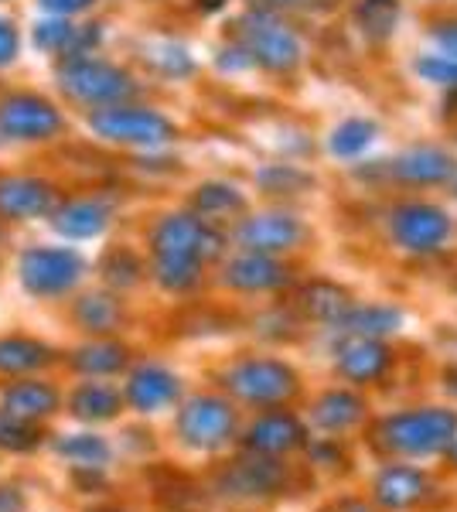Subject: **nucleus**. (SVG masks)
Here are the masks:
<instances>
[{
  "label": "nucleus",
  "instance_id": "f704fd0d",
  "mask_svg": "<svg viewBox=\"0 0 457 512\" xmlns=\"http://www.w3.org/2000/svg\"><path fill=\"white\" fill-rule=\"evenodd\" d=\"M256 181L267 195H301L307 185H314V178L297 164H270L256 175Z\"/></svg>",
  "mask_w": 457,
  "mask_h": 512
},
{
  "label": "nucleus",
  "instance_id": "bb28decb",
  "mask_svg": "<svg viewBox=\"0 0 457 512\" xmlns=\"http://www.w3.org/2000/svg\"><path fill=\"white\" fill-rule=\"evenodd\" d=\"M379 140V123L372 117H348L331 130L328 154L338 161H359L365 151Z\"/></svg>",
  "mask_w": 457,
  "mask_h": 512
},
{
  "label": "nucleus",
  "instance_id": "423d86ee",
  "mask_svg": "<svg viewBox=\"0 0 457 512\" xmlns=\"http://www.w3.org/2000/svg\"><path fill=\"white\" fill-rule=\"evenodd\" d=\"M239 48L246 52L249 65L273 76H290L304 62V38L290 28V21L273 7H249L239 21Z\"/></svg>",
  "mask_w": 457,
  "mask_h": 512
},
{
  "label": "nucleus",
  "instance_id": "9b49d317",
  "mask_svg": "<svg viewBox=\"0 0 457 512\" xmlns=\"http://www.w3.org/2000/svg\"><path fill=\"white\" fill-rule=\"evenodd\" d=\"M311 441V427L297 407H273V410H253V417L243 420L239 431V451H253L263 458H284L294 461Z\"/></svg>",
  "mask_w": 457,
  "mask_h": 512
},
{
  "label": "nucleus",
  "instance_id": "a18cd8bd",
  "mask_svg": "<svg viewBox=\"0 0 457 512\" xmlns=\"http://www.w3.org/2000/svg\"><path fill=\"white\" fill-rule=\"evenodd\" d=\"M437 386H440V393H444V403L457 407V362H447V366L440 369Z\"/></svg>",
  "mask_w": 457,
  "mask_h": 512
},
{
  "label": "nucleus",
  "instance_id": "cd10ccee",
  "mask_svg": "<svg viewBox=\"0 0 457 512\" xmlns=\"http://www.w3.org/2000/svg\"><path fill=\"white\" fill-rule=\"evenodd\" d=\"M355 28L369 41H386L396 35L403 18V0H355Z\"/></svg>",
  "mask_w": 457,
  "mask_h": 512
},
{
  "label": "nucleus",
  "instance_id": "20e7f679",
  "mask_svg": "<svg viewBox=\"0 0 457 512\" xmlns=\"http://www.w3.org/2000/svg\"><path fill=\"white\" fill-rule=\"evenodd\" d=\"M243 410L226 393H191L178 403L174 437L181 448L195 454H222L239 444Z\"/></svg>",
  "mask_w": 457,
  "mask_h": 512
},
{
  "label": "nucleus",
  "instance_id": "9d476101",
  "mask_svg": "<svg viewBox=\"0 0 457 512\" xmlns=\"http://www.w3.org/2000/svg\"><path fill=\"white\" fill-rule=\"evenodd\" d=\"M222 250H226V236L219 233V226L195 212H174L151 229L154 260H188L209 267L212 260H219Z\"/></svg>",
  "mask_w": 457,
  "mask_h": 512
},
{
  "label": "nucleus",
  "instance_id": "4468645a",
  "mask_svg": "<svg viewBox=\"0 0 457 512\" xmlns=\"http://www.w3.org/2000/svg\"><path fill=\"white\" fill-rule=\"evenodd\" d=\"M58 82H62L65 96L89 106H116L137 93V82L127 69L113 62L86 59V55L65 59V65L58 69Z\"/></svg>",
  "mask_w": 457,
  "mask_h": 512
},
{
  "label": "nucleus",
  "instance_id": "f257e3e1",
  "mask_svg": "<svg viewBox=\"0 0 457 512\" xmlns=\"http://www.w3.org/2000/svg\"><path fill=\"white\" fill-rule=\"evenodd\" d=\"M457 434V407L451 403H403L376 410L359 441L372 458L437 465Z\"/></svg>",
  "mask_w": 457,
  "mask_h": 512
},
{
  "label": "nucleus",
  "instance_id": "f3484780",
  "mask_svg": "<svg viewBox=\"0 0 457 512\" xmlns=\"http://www.w3.org/2000/svg\"><path fill=\"white\" fill-rule=\"evenodd\" d=\"M376 168L386 181H396L403 188H440L454 181L457 158L447 147L417 144V147H406L396 158L376 164Z\"/></svg>",
  "mask_w": 457,
  "mask_h": 512
},
{
  "label": "nucleus",
  "instance_id": "c756f323",
  "mask_svg": "<svg viewBox=\"0 0 457 512\" xmlns=\"http://www.w3.org/2000/svg\"><path fill=\"white\" fill-rule=\"evenodd\" d=\"M127 362H130V352L123 349L120 342H110V338H106V342H89L72 352V366L86 376H116L127 369Z\"/></svg>",
  "mask_w": 457,
  "mask_h": 512
},
{
  "label": "nucleus",
  "instance_id": "72a5a7b5",
  "mask_svg": "<svg viewBox=\"0 0 457 512\" xmlns=\"http://www.w3.org/2000/svg\"><path fill=\"white\" fill-rule=\"evenodd\" d=\"M151 270H154V280L168 294H191L205 277L202 263H188V260H154Z\"/></svg>",
  "mask_w": 457,
  "mask_h": 512
},
{
  "label": "nucleus",
  "instance_id": "2f4dec72",
  "mask_svg": "<svg viewBox=\"0 0 457 512\" xmlns=\"http://www.w3.org/2000/svg\"><path fill=\"white\" fill-rule=\"evenodd\" d=\"M52 362V349L35 338H0V373H35Z\"/></svg>",
  "mask_w": 457,
  "mask_h": 512
},
{
  "label": "nucleus",
  "instance_id": "dca6fc26",
  "mask_svg": "<svg viewBox=\"0 0 457 512\" xmlns=\"http://www.w3.org/2000/svg\"><path fill=\"white\" fill-rule=\"evenodd\" d=\"M222 287L246 297H263V294H284L294 287V267L284 256H267V253H249L239 250L222 263Z\"/></svg>",
  "mask_w": 457,
  "mask_h": 512
},
{
  "label": "nucleus",
  "instance_id": "4be33fe9",
  "mask_svg": "<svg viewBox=\"0 0 457 512\" xmlns=\"http://www.w3.org/2000/svg\"><path fill=\"white\" fill-rule=\"evenodd\" d=\"M55 192L38 178H4L0 181V216L4 219H38L52 212Z\"/></svg>",
  "mask_w": 457,
  "mask_h": 512
},
{
  "label": "nucleus",
  "instance_id": "ddd939ff",
  "mask_svg": "<svg viewBox=\"0 0 457 512\" xmlns=\"http://www.w3.org/2000/svg\"><path fill=\"white\" fill-rule=\"evenodd\" d=\"M89 130L96 137L110 140V144H123V147H140V151H154V147H164L174 140V123L157 110H147V106H99L89 117Z\"/></svg>",
  "mask_w": 457,
  "mask_h": 512
},
{
  "label": "nucleus",
  "instance_id": "79ce46f5",
  "mask_svg": "<svg viewBox=\"0 0 457 512\" xmlns=\"http://www.w3.org/2000/svg\"><path fill=\"white\" fill-rule=\"evenodd\" d=\"M430 38H434V48H437L440 55H447V59H457V14L430 24Z\"/></svg>",
  "mask_w": 457,
  "mask_h": 512
},
{
  "label": "nucleus",
  "instance_id": "49530a36",
  "mask_svg": "<svg viewBox=\"0 0 457 512\" xmlns=\"http://www.w3.org/2000/svg\"><path fill=\"white\" fill-rule=\"evenodd\" d=\"M437 468L444 475H451V478H457V434H454V441L447 444V451L440 454V461H437Z\"/></svg>",
  "mask_w": 457,
  "mask_h": 512
},
{
  "label": "nucleus",
  "instance_id": "8fccbe9b",
  "mask_svg": "<svg viewBox=\"0 0 457 512\" xmlns=\"http://www.w3.org/2000/svg\"><path fill=\"white\" fill-rule=\"evenodd\" d=\"M198 7H202V11H222L226 0H198Z\"/></svg>",
  "mask_w": 457,
  "mask_h": 512
},
{
  "label": "nucleus",
  "instance_id": "603ef678",
  "mask_svg": "<svg viewBox=\"0 0 457 512\" xmlns=\"http://www.w3.org/2000/svg\"><path fill=\"white\" fill-rule=\"evenodd\" d=\"M427 512H444V509H427Z\"/></svg>",
  "mask_w": 457,
  "mask_h": 512
},
{
  "label": "nucleus",
  "instance_id": "a211bd4d",
  "mask_svg": "<svg viewBox=\"0 0 457 512\" xmlns=\"http://www.w3.org/2000/svg\"><path fill=\"white\" fill-rule=\"evenodd\" d=\"M181 393H185V383H181V376L174 373V369L161 366V362H140L127 379L123 403H130L137 414L154 417V414H164V410L178 407Z\"/></svg>",
  "mask_w": 457,
  "mask_h": 512
},
{
  "label": "nucleus",
  "instance_id": "2eb2a0df",
  "mask_svg": "<svg viewBox=\"0 0 457 512\" xmlns=\"http://www.w3.org/2000/svg\"><path fill=\"white\" fill-rule=\"evenodd\" d=\"M18 274L28 294L58 297L86 277V256L69 246H35V250L21 253Z\"/></svg>",
  "mask_w": 457,
  "mask_h": 512
},
{
  "label": "nucleus",
  "instance_id": "ea45409f",
  "mask_svg": "<svg viewBox=\"0 0 457 512\" xmlns=\"http://www.w3.org/2000/svg\"><path fill=\"white\" fill-rule=\"evenodd\" d=\"M151 59H154L157 69L164 72V76H174V79H178V76H188V72L195 69L191 55H188L181 45H157Z\"/></svg>",
  "mask_w": 457,
  "mask_h": 512
},
{
  "label": "nucleus",
  "instance_id": "6e6552de",
  "mask_svg": "<svg viewBox=\"0 0 457 512\" xmlns=\"http://www.w3.org/2000/svg\"><path fill=\"white\" fill-rule=\"evenodd\" d=\"M331 376L345 386L362 393L386 390L400 366V352L386 338H362V335H331L328 345Z\"/></svg>",
  "mask_w": 457,
  "mask_h": 512
},
{
  "label": "nucleus",
  "instance_id": "6ab92c4d",
  "mask_svg": "<svg viewBox=\"0 0 457 512\" xmlns=\"http://www.w3.org/2000/svg\"><path fill=\"white\" fill-rule=\"evenodd\" d=\"M62 127V117L41 96H11L0 103V134L11 140H45Z\"/></svg>",
  "mask_w": 457,
  "mask_h": 512
},
{
  "label": "nucleus",
  "instance_id": "0eeeda50",
  "mask_svg": "<svg viewBox=\"0 0 457 512\" xmlns=\"http://www.w3.org/2000/svg\"><path fill=\"white\" fill-rule=\"evenodd\" d=\"M294 461L284 458H263L253 451H239L229 458L215 475V489L222 499L243 502V506H267V502H280L294 492Z\"/></svg>",
  "mask_w": 457,
  "mask_h": 512
},
{
  "label": "nucleus",
  "instance_id": "1a4fd4ad",
  "mask_svg": "<svg viewBox=\"0 0 457 512\" xmlns=\"http://www.w3.org/2000/svg\"><path fill=\"white\" fill-rule=\"evenodd\" d=\"M301 414L311 427V434L342 437V441H359L376 414L372 393H362L345 383H328L321 390L307 393L301 400Z\"/></svg>",
  "mask_w": 457,
  "mask_h": 512
},
{
  "label": "nucleus",
  "instance_id": "e433bc0d",
  "mask_svg": "<svg viewBox=\"0 0 457 512\" xmlns=\"http://www.w3.org/2000/svg\"><path fill=\"white\" fill-rule=\"evenodd\" d=\"M76 28L79 24L65 21V18H48V21H38L35 31H31V41L41 52H58V55H69L72 48V38H76Z\"/></svg>",
  "mask_w": 457,
  "mask_h": 512
},
{
  "label": "nucleus",
  "instance_id": "5701e85b",
  "mask_svg": "<svg viewBox=\"0 0 457 512\" xmlns=\"http://www.w3.org/2000/svg\"><path fill=\"white\" fill-rule=\"evenodd\" d=\"M113 209L99 198H79L52 212V229L65 239H93L110 226Z\"/></svg>",
  "mask_w": 457,
  "mask_h": 512
},
{
  "label": "nucleus",
  "instance_id": "a19ab883",
  "mask_svg": "<svg viewBox=\"0 0 457 512\" xmlns=\"http://www.w3.org/2000/svg\"><path fill=\"white\" fill-rule=\"evenodd\" d=\"M314 512H379L372 506V499L359 489H342V492H331L328 499L321 502Z\"/></svg>",
  "mask_w": 457,
  "mask_h": 512
},
{
  "label": "nucleus",
  "instance_id": "7ed1b4c3",
  "mask_svg": "<svg viewBox=\"0 0 457 512\" xmlns=\"http://www.w3.org/2000/svg\"><path fill=\"white\" fill-rule=\"evenodd\" d=\"M365 495L379 512L444 509V502L451 499L440 468L396 458H372V468L365 472Z\"/></svg>",
  "mask_w": 457,
  "mask_h": 512
},
{
  "label": "nucleus",
  "instance_id": "f8f14e48",
  "mask_svg": "<svg viewBox=\"0 0 457 512\" xmlns=\"http://www.w3.org/2000/svg\"><path fill=\"white\" fill-rule=\"evenodd\" d=\"M232 243L249 253L267 256H294L311 243V226L290 209H263L246 212L232 226Z\"/></svg>",
  "mask_w": 457,
  "mask_h": 512
},
{
  "label": "nucleus",
  "instance_id": "473e14b6",
  "mask_svg": "<svg viewBox=\"0 0 457 512\" xmlns=\"http://www.w3.org/2000/svg\"><path fill=\"white\" fill-rule=\"evenodd\" d=\"M55 451L62 454V458H69L72 465L79 468H103L106 461H110V444L103 441L99 434H72V437H62V441L55 444Z\"/></svg>",
  "mask_w": 457,
  "mask_h": 512
},
{
  "label": "nucleus",
  "instance_id": "c85d7f7f",
  "mask_svg": "<svg viewBox=\"0 0 457 512\" xmlns=\"http://www.w3.org/2000/svg\"><path fill=\"white\" fill-rule=\"evenodd\" d=\"M72 414L89 424H106L123 414V396L106 383H86L72 396Z\"/></svg>",
  "mask_w": 457,
  "mask_h": 512
},
{
  "label": "nucleus",
  "instance_id": "3c124183",
  "mask_svg": "<svg viewBox=\"0 0 457 512\" xmlns=\"http://www.w3.org/2000/svg\"><path fill=\"white\" fill-rule=\"evenodd\" d=\"M451 195L457 198V175H454V181H451Z\"/></svg>",
  "mask_w": 457,
  "mask_h": 512
},
{
  "label": "nucleus",
  "instance_id": "7c9ffc66",
  "mask_svg": "<svg viewBox=\"0 0 457 512\" xmlns=\"http://www.w3.org/2000/svg\"><path fill=\"white\" fill-rule=\"evenodd\" d=\"M76 318L86 332L110 335L123 325V304L113 294H86L76 304Z\"/></svg>",
  "mask_w": 457,
  "mask_h": 512
},
{
  "label": "nucleus",
  "instance_id": "a878e982",
  "mask_svg": "<svg viewBox=\"0 0 457 512\" xmlns=\"http://www.w3.org/2000/svg\"><path fill=\"white\" fill-rule=\"evenodd\" d=\"M0 407H4L0 414L21 420V424H35V420L55 414L58 393L45 383H14L11 390L0 396Z\"/></svg>",
  "mask_w": 457,
  "mask_h": 512
},
{
  "label": "nucleus",
  "instance_id": "aec40b11",
  "mask_svg": "<svg viewBox=\"0 0 457 512\" xmlns=\"http://www.w3.org/2000/svg\"><path fill=\"white\" fill-rule=\"evenodd\" d=\"M352 291H348L345 284H338V280L331 277H311V280H301V287H297V315L301 321H311V325H321V328H335L338 318L345 315L348 308H352Z\"/></svg>",
  "mask_w": 457,
  "mask_h": 512
},
{
  "label": "nucleus",
  "instance_id": "393cba45",
  "mask_svg": "<svg viewBox=\"0 0 457 512\" xmlns=\"http://www.w3.org/2000/svg\"><path fill=\"white\" fill-rule=\"evenodd\" d=\"M355 441H342V437H321L311 434L307 448L301 451V465L304 472L311 475H324V478H342L352 472L355 454H352Z\"/></svg>",
  "mask_w": 457,
  "mask_h": 512
},
{
  "label": "nucleus",
  "instance_id": "b1692460",
  "mask_svg": "<svg viewBox=\"0 0 457 512\" xmlns=\"http://www.w3.org/2000/svg\"><path fill=\"white\" fill-rule=\"evenodd\" d=\"M191 212L202 216L205 222L219 226V222H236L246 216V195L229 181H205L198 185L195 198H191Z\"/></svg>",
  "mask_w": 457,
  "mask_h": 512
},
{
  "label": "nucleus",
  "instance_id": "58836bf2",
  "mask_svg": "<svg viewBox=\"0 0 457 512\" xmlns=\"http://www.w3.org/2000/svg\"><path fill=\"white\" fill-rule=\"evenodd\" d=\"M38 444V434L31 431L28 424H21V420L0 414V448L7 451H31Z\"/></svg>",
  "mask_w": 457,
  "mask_h": 512
},
{
  "label": "nucleus",
  "instance_id": "37998d69",
  "mask_svg": "<svg viewBox=\"0 0 457 512\" xmlns=\"http://www.w3.org/2000/svg\"><path fill=\"white\" fill-rule=\"evenodd\" d=\"M18 48H21V35H18V28H14V21L0 18V69L18 59Z\"/></svg>",
  "mask_w": 457,
  "mask_h": 512
},
{
  "label": "nucleus",
  "instance_id": "c03bdc74",
  "mask_svg": "<svg viewBox=\"0 0 457 512\" xmlns=\"http://www.w3.org/2000/svg\"><path fill=\"white\" fill-rule=\"evenodd\" d=\"M96 0H41V7H45L48 14H55V18H69V14H82L89 11Z\"/></svg>",
  "mask_w": 457,
  "mask_h": 512
},
{
  "label": "nucleus",
  "instance_id": "c9c22d12",
  "mask_svg": "<svg viewBox=\"0 0 457 512\" xmlns=\"http://www.w3.org/2000/svg\"><path fill=\"white\" fill-rule=\"evenodd\" d=\"M413 72L430 82V86L437 89H447V96L457 93V59H447V55L440 52H430V55H420L417 62H413Z\"/></svg>",
  "mask_w": 457,
  "mask_h": 512
},
{
  "label": "nucleus",
  "instance_id": "39448f33",
  "mask_svg": "<svg viewBox=\"0 0 457 512\" xmlns=\"http://www.w3.org/2000/svg\"><path fill=\"white\" fill-rule=\"evenodd\" d=\"M389 243L406 256H440L444 250H451L454 236H457V222L451 216V209H444L440 202L430 198H403L393 202L382 216Z\"/></svg>",
  "mask_w": 457,
  "mask_h": 512
},
{
  "label": "nucleus",
  "instance_id": "f03ea898",
  "mask_svg": "<svg viewBox=\"0 0 457 512\" xmlns=\"http://www.w3.org/2000/svg\"><path fill=\"white\" fill-rule=\"evenodd\" d=\"M222 393L236 407L246 410H273L297 407L307 396V379L287 355L277 352H249L232 359L222 369Z\"/></svg>",
  "mask_w": 457,
  "mask_h": 512
},
{
  "label": "nucleus",
  "instance_id": "412c9836",
  "mask_svg": "<svg viewBox=\"0 0 457 512\" xmlns=\"http://www.w3.org/2000/svg\"><path fill=\"white\" fill-rule=\"evenodd\" d=\"M406 328V311L393 301H352V308L338 318L331 335H362L393 342Z\"/></svg>",
  "mask_w": 457,
  "mask_h": 512
},
{
  "label": "nucleus",
  "instance_id": "de8ad7c7",
  "mask_svg": "<svg viewBox=\"0 0 457 512\" xmlns=\"http://www.w3.org/2000/svg\"><path fill=\"white\" fill-rule=\"evenodd\" d=\"M21 509H24L21 492H14V489H0V512H21Z\"/></svg>",
  "mask_w": 457,
  "mask_h": 512
},
{
  "label": "nucleus",
  "instance_id": "09e8293b",
  "mask_svg": "<svg viewBox=\"0 0 457 512\" xmlns=\"http://www.w3.org/2000/svg\"><path fill=\"white\" fill-rule=\"evenodd\" d=\"M267 7H273V11H297V7H307V4H314V0H263Z\"/></svg>",
  "mask_w": 457,
  "mask_h": 512
},
{
  "label": "nucleus",
  "instance_id": "4c0bfd02",
  "mask_svg": "<svg viewBox=\"0 0 457 512\" xmlns=\"http://www.w3.org/2000/svg\"><path fill=\"white\" fill-rule=\"evenodd\" d=\"M103 270H106V280H110L113 287H134L144 267H140V260L130 250H113L110 256H106Z\"/></svg>",
  "mask_w": 457,
  "mask_h": 512
}]
</instances>
